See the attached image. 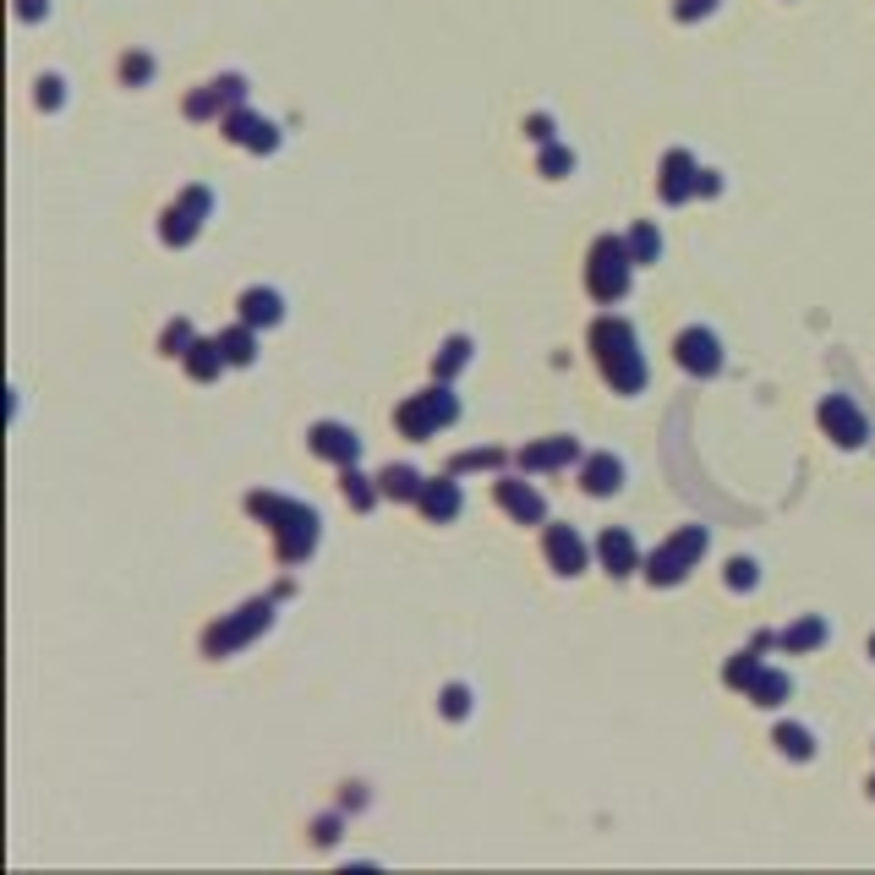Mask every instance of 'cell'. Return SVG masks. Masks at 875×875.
Masks as SVG:
<instances>
[{
  "instance_id": "obj_19",
  "label": "cell",
  "mask_w": 875,
  "mask_h": 875,
  "mask_svg": "<svg viewBox=\"0 0 875 875\" xmlns=\"http://www.w3.org/2000/svg\"><path fill=\"white\" fill-rule=\"evenodd\" d=\"M580 487H586L591 498H608V493L624 487V465H618L613 454H591L586 471H580Z\"/></svg>"
},
{
  "instance_id": "obj_39",
  "label": "cell",
  "mask_w": 875,
  "mask_h": 875,
  "mask_svg": "<svg viewBox=\"0 0 875 875\" xmlns=\"http://www.w3.org/2000/svg\"><path fill=\"white\" fill-rule=\"evenodd\" d=\"M525 132H531L536 143H553V121H547V115H531V121H525Z\"/></svg>"
},
{
  "instance_id": "obj_13",
  "label": "cell",
  "mask_w": 875,
  "mask_h": 875,
  "mask_svg": "<svg viewBox=\"0 0 875 875\" xmlns=\"http://www.w3.org/2000/svg\"><path fill=\"white\" fill-rule=\"evenodd\" d=\"M580 460V443L575 438H542V443H525L515 454L520 471H558V465H575Z\"/></svg>"
},
{
  "instance_id": "obj_40",
  "label": "cell",
  "mask_w": 875,
  "mask_h": 875,
  "mask_svg": "<svg viewBox=\"0 0 875 875\" xmlns=\"http://www.w3.org/2000/svg\"><path fill=\"white\" fill-rule=\"evenodd\" d=\"M334 837H340V821H334V815H323V821H318V843H334Z\"/></svg>"
},
{
  "instance_id": "obj_21",
  "label": "cell",
  "mask_w": 875,
  "mask_h": 875,
  "mask_svg": "<svg viewBox=\"0 0 875 875\" xmlns=\"http://www.w3.org/2000/svg\"><path fill=\"white\" fill-rule=\"evenodd\" d=\"M181 361H186V372H192L197 383H214L219 367H230V361H225V345H219V340H197Z\"/></svg>"
},
{
  "instance_id": "obj_27",
  "label": "cell",
  "mask_w": 875,
  "mask_h": 875,
  "mask_svg": "<svg viewBox=\"0 0 875 875\" xmlns=\"http://www.w3.org/2000/svg\"><path fill=\"white\" fill-rule=\"evenodd\" d=\"M340 493L350 498V509H361V515H367V509H372V504H378V498H383L378 487H367V476H361L356 465H345V476H340Z\"/></svg>"
},
{
  "instance_id": "obj_36",
  "label": "cell",
  "mask_w": 875,
  "mask_h": 875,
  "mask_svg": "<svg viewBox=\"0 0 875 875\" xmlns=\"http://www.w3.org/2000/svg\"><path fill=\"white\" fill-rule=\"evenodd\" d=\"M121 77H126V83H148V77H154V61H148V55H126Z\"/></svg>"
},
{
  "instance_id": "obj_33",
  "label": "cell",
  "mask_w": 875,
  "mask_h": 875,
  "mask_svg": "<svg viewBox=\"0 0 875 875\" xmlns=\"http://www.w3.org/2000/svg\"><path fill=\"white\" fill-rule=\"evenodd\" d=\"M465 711H471V690H465V684H449V690H443V717L460 722Z\"/></svg>"
},
{
  "instance_id": "obj_23",
  "label": "cell",
  "mask_w": 875,
  "mask_h": 875,
  "mask_svg": "<svg viewBox=\"0 0 875 875\" xmlns=\"http://www.w3.org/2000/svg\"><path fill=\"white\" fill-rule=\"evenodd\" d=\"M788 690H793V684H788V673H777V668H761V673H755V679H750V690H744V695H750L755 706H783V700H788Z\"/></svg>"
},
{
  "instance_id": "obj_6",
  "label": "cell",
  "mask_w": 875,
  "mask_h": 875,
  "mask_svg": "<svg viewBox=\"0 0 875 875\" xmlns=\"http://www.w3.org/2000/svg\"><path fill=\"white\" fill-rule=\"evenodd\" d=\"M460 422V400H454L449 389H427V394H411V400L394 411V427H400L405 438H433V433H443V427H454Z\"/></svg>"
},
{
  "instance_id": "obj_3",
  "label": "cell",
  "mask_w": 875,
  "mask_h": 875,
  "mask_svg": "<svg viewBox=\"0 0 875 875\" xmlns=\"http://www.w3.org/2000/svg\"><path fill=\"white\" fill-rule=\"evenodd\" d=\"M268 624H274V597L247 602V608H236L230 618H219V624L203 629V657H214V662L230 657V651H241L247 640H258Z\"/></svg>"
},
{
  "instance_id": "obj_5",
  "label": "cell",
  "mask_w": 875,
  "mask_h": 875,
  "mask_svg": "<svg viewBox=\"0 0 875 875\" xmlns=\"http://www.w3.org/2000/svg\"><path fill=\"white\" fill-rule=\"evenodd\" d=\"M706 542H711L706 525H684V531H673L668 542L646 558V580H651V586H679V580H690V569L700 564Z\"/></svg>"
},
{
  "instance_id": "obj_18",
  "label": "cell",
  "mask_w": 875,
  "mask_h": 875,
  "mask_svg": "<svg viewBox=\"0 0 875 875\" xmlns=\"http://www.w3.org/2000/svg\"><path fill=\"white\" fill-rule=\"evenodd\" d=\"M285 318V301H279V290H241V323H252V329H274V323Z\"/></svg>"
},
{
  "instance_id": "obj_28",
  "label": "cell",
  "mask_w": 875,
  "mask_h": 875,
  "mask_svg": "<svg viewBox=\"0 0 875 875\" xmlns=\"http://www.w3.org/2000/svg\"><path fill=\"white\" fill-rule=\"evenodd\" d=\"M629 258H635V268H646V263H657V258H662V236H657V225H635V230H629Z\"/></svg>"
},
{
  "instance_id": "obj_8",
  "label": "cell",
  "mask_w": 875,
  "mask_h": 875,
  "mask_svg": "<svg viewBox=\"0 0 875 875\" xmlns=\"http://www.w3.org/2000/svg\"><path fill=\"white\" fill-rule=\"evenodd\" d=\"M673 356H679L684 372H695V378H717L722 372V345L711 329H684L679 340H673Z\"/></svg>"
},
{
  "instance_id": "obj_20",
  "label": "cell",
  "mask_w": 875,
  "mask_h": 875,
  "mask_svg": "<svg viewBox=\"0 0 875 875\" xmlns=\"http://www.w3.org/2000/svg\"><path fill=\"white\" fill-rule=\"evenodd\" d=\"M416 504H422V515H427V520H438V525H443V520H454V515H460V504H465V498H460V487H454V482H427Z\"/></svg>"
},
{
  "instance_id": "obj_9",
  "label": "cell",
  "mask_w": 875,
  "mask_h": 875,
  "mask_svg": "<svg viewBox=\"0 0 875 875\" xmlns=\"http://www.w3.org/2000/svg\"><path fill=\"white\" fill-rule=\"evenodd\" d=\"M821 427L843 443V449H859V443L870 438L865 416H859V405L848 400V394H826V400H821Z\"/></svg>"
},
{
  "instance_id": "obj_4",
  "label": "cell",
  "mask_w": 875,
  "mask_h": 875,
  "mask_svg": "<svg viewBox=\"0 0 875 875\" xmlns=\"http://www.w3.org/2000/svg\"><path fill=\"white\" fill-rule=\"evenodd\" d=\"M629 279H635V258H629V241L618 236H597L586 263V290L597 301H624L629 296Z\"/></svg>"
},
{
  "instance_id": "obj_37",
  "label": "cell",
  "mask_w": 875,
  "mask_h": 875,
  "mask_svg": "<svg viewBox=\"0 0 875 875\" xmlns=\"http://www.w3.org/2000/svg\"><path fill=\"white\" fill-rule=\"evenodd\" d=\"M61 77H39V104H44V110H61Z\"/></svg>"
},
{
  "instance_id": "obj_29",
  "label": "cell",
  "mask_w": 875,
  "mask_h": 875,
  "mask_svg": "<svg viewBox=\"0 0 875 875\" xmlns=\"http://www.w3.org/2000/svg\"><path fill=\"white\" fill-rule=\"evenodd\" d=\"M465 361H471V340H465V334H454V340H449V345L438 350L433 372H438V378H454V372H460Z\"/></svg>"
},
{
  "instance_id": "obj_35",
  "label": "cell",
  "mask_w": 875,
  "mask_h": 875,
  "mask_svg": "<svg viewBox=\"0 0 875 875\" xmlns=\"http://www.w3.org/2000/svg\"><path fill=\"white\" fill-rule=\"evenodd\" d=\"M564 170H575V154H569V148H547V154H542V175H553V181H558Z\"/></svg>"
},
{
  "instance_id": "obj_42",
  "label": "cell",
  "mask_w": 875,
  "mask_h": 875,
  "mask_svg": "<svg viewBox=\"0 0 875 875\" xmlns=\"http://www.w3.org/2000/svg\"><path fill=\"white\" fill-rule=\"evenodd\" d=\"M870 657H875V635H870Z\"/></svg>"
},
{
  "instance_id": "obj_17",
  "label": "cell",
  "mask_w": 875,
  "mask_h": 875,
  "mask_svg": "<svg viewBox=\"0 0 875 875\" xmlns=\"http://www.w3.org/2000/svg\"><path fill=\"white\" fill-rule=\"evenodd\" d=\"M498 504H504L520 525H536V520L547 515L542 493H536V487H525V482H515V476H504V482H498Z\"/></svg>"
},
{
  "instance_id": "obj_43",
  "label": "cell",
  "mask_w": 875,
  "mask_h": 875,
  "mask_svg": "<svg viewBox=\"0 0 875 875\" xmlns=\"http://www.w3.org/2000/svg\"><path fill=\"white\" fill-rule=\"evenodd\" d=\"M870 793H875V777H870Z\"/></svg>"
},
{
  "instance_id": "obj_41",
  "label": "cell",
  "mask_w": 875,
  "mask_h": 875,
  "mask_svg": "<svg viewBox=\"0 0 875 875\" xmlns=\"http://www.w3.org/2000/svg\"><path fill=\"white\" fill-rule=\"evenodd\" d=\"M17 11H22V17H28V22H33V17H39V11H50V0H22Z\"/></svg>"
},
{
  "instance_id": "obj_1",
  "label": "cell",
  "mask_w": 875,
  "mask_h": 875,
  "mask_svg": "<svg viewBox=\"0 0 875 875\" xmlns=\"http://www.w3.org/2000/svg\"><path fill=\"white\" fill-rule=\"evenodd\" d=\"M247 509L258 515L279 542V564H307L312 547H318V515L296 498H279V493H252Z\"/></svg>"
},
{
  "instance_id": "obj_7",
  "label": "cell",
  "mask_w": 875,
  "mask_h": 875,
  "mask_svg": "<svg viewBox=\"0 0 875 875\" xmlns=\"http://www.w3.org/2000/svg\"><path fill=\"white\" fill-rule=\"evenodd\" d=\"M208 208H214L208 186H192L181 203L165 208V225H159V236H165L170 247H186V241H197V230H203V214H208Z\"/></svg>"
},
{
  "instance_id": "obj_16",
  "label": "cell",
  "mask_w": 875,
  "mask_h": 875,
  "mask_svg": "<svg viewBox=\"0 0 875 875\" xmlns=\"http://www.w3.org/2000/svg\"><path fill=\"white\" fill-rule=\"evenodd\" d=\"M597 553H602V569H608L613 580H624V575H635V569H640L635 536H629V531H618V525H608V531H602Z\"/></svg>"
},
{
  "instance_id": "obj_2",
  "label": "cell",
  "mask_w": 875,
  "mask_h": 875,
  "mask_svg": "<svg viewBox=\"0 0 875 875\" xmlns=\"http://www.w3.org/2000/svg\"><path fill=\"white\" fill-rule=\"evenodd\" d=\"M591 345H597L602 378H608L618 394H640L646 389V356H640L635 329H629L624 318H597L591 323Z\"/></svg>"
},
{
  "instance_id": "obj_30",
  "label": "cell",
  "mask_w": 875,
  "mask_h": 875,
  "mask_svg": "<svg viewBox=\"0 0 875 875\" xmlns=\"http://www.w3.org/2000/svg\"><path fill=\"white\" fill-rule=\"evenodd\" d=\"M192 345H197V340H192V323H186V318H175L170 329L159 334V350H165V356H186Z\"/></svg>"
},
{
  "instance_id": "obj_11",
  "label": "cell",
  "mask_w": 875,
  "mask_h": 875,
  "mask_svg": "<svg viewBox=\"0 0 875 875\" xmlns=\"http://www.w3.org/2000/svg\"><path fill=\"white\" fill-rule=\"evenodd\" d=\"M307 443H312V454L334 460L340 471L361 460V438H356V427H345V422H318V427L307 433Z\"/></svg>"
},
{
  "instance_id": "obj_26",
  "label": "cell",
  "mask_w": 875,
  "mask_h": 875,
  "mask_svg": "<svg viewBox=\"0 0 875 875\" xmlns=\"http://www.w3.org/2000/svg\"><path fill=\"white\" fill-rule=\"evenodd\" d=\"M772 744L788 755V761H810L815 755V739H810V728H799V722H783V728L772 733Z\"/></svg>"
},
{
  "instance_id": "obj_34",
  "label": "cell",
  "mask_w": 875,
  "mask_h": 875,
  "mask_svg": "<svg viewBox=\"0 0 875 875\" xmlns=\"http://www.w3.org/2000/svg\"><path fill=\"white\" fill-rule=\"evenodd\" d=\"M755 580H761V575H755L750 558H733V564H728V586L733 591H755Z\"/></svg>"
},
{
  "instance_id": "obj_22",
  "label": "cell",
  "mask_w": 875,
  "mask_h": 875,
  "mask_svg": "<svg viewBox=\"0 0 875 875\" xmlns=\"http://www.w3.org/2000/svg\"><path fill=\"white\" fill-rule=\"evenodd\" d=\"M422 471H411V465H389V471H378V493L383 498H400V504H405V498H422Z\"/></svg>"
},
{
  "instance_id": "obj_24",
  "label": "cell",
  "mask_w": 875,
  "mask_h": 875,
  "mask_svg": "<svg viewBox=\"0 0 875 875\" xmlns=\"http://www.w3.org/2000/svg\"><path fill=\"white\" fill-rule=\"evenodd\" d=\"M219 345H225V361H230V367H252V361H258V334H252V323H241V329H225V334H219Z\"/></svg>"
},
{
  "instance_id": "obj_31",
  "label": "cell",
  "mask_w": 875,
  "mask_h": 875,
  "mask_svg": "<svg viewBox=\"0 0 875 875\" xmlns=\"http://www.w3.org/2000/svg\"><path fill=\"white\" fill-rule=\"evenodd\" d=\"M755 673H761V662H755V651H739V657L728 662V673H722V679H728L733 690H750V679H755Z\"/></svg>"
},
{
  "instance_id": "obj_25",
  "label": "cell",
  "mask_w": 875,
  "mask_h": 875,
  "mask_svg": "<svg viewBox=\"0 0 875 875\" xmlns=\"http://www.w3.org/2000/svg\"><path fill=\"white\" fill-rule=\"evenodd\" d=\"M821 640H826V618H799L793 629L777 635V646H783V651H815Z\"/></svg>"
},
{
  "instance_id": "obj_15",
  "label": "cell",
  "mask_w": 875,
  "mask_h": 875,
  "mask_svg": "<svg viewBox=\"0 0 875 875\" xmlns=\"http://www.w3.org/2000/svg\"><path fill=\"white\" fill-rule=\"evenodd\" d=\"M547 564L558 569V575H580L586 569V542H580L569 525H547Z\"/></svg>"
},
{
  "instance_id": "obj_14",
  "label": "cell",
  "mask_w": 875,
  "mask_h": 875,
  "mask_svg": "<svg viewBox=\"0 0 875 875\" xmlns=\"http://www.w3.org/2000/svg\"><path fill=\"white\" fill-rule=\"evenodd\" d=\"M695 192H700V170H695V159L684 154V148H673V154L662 159V197H668V203H690Z\"/></svg>"
},
{
  "instance_id": "obj_10",
  "label": "cell",
  "mask_w": 875,
  "mask_h": 875,
  "mask_svg": "<svg viewBox=\"0 0 875 875\" xmlns=\"http://www.w3.org/2000/svg\"><path fill=\"white\" fill-rule=\"evenodd\" d=\"M219 132H225L230 143L252 148V154H274V148H279L274 121H263V115H252V110H230L225 121H219Z\"/></svg>"
},
{
  "instance_id": "obj_12",
  "label": "cell",
  "mask_w": 875,
  "mask_h": 875,
  "mask_svg": "<svg viewBox=\"0 0 875 875\" xmlns=\"http://www.w3.org/2000/svg\"><path fill=\"white\" fill-rule=\"evenodd\" d=\"M241 99H247V83H241V77H219V83H203V93L186 99V115H192V121H208V115H225L230 104H241Z\"/></svg>"
},
{
  "instance_id": "obj_32",
  "label": "cell",
  "mask_w": 875,
  "mask_h": 875,
  "mask_svg": "<svg viewBox=\"0 0 875 875\" xmlns=\"http://www.w3.org/2000/svg\"><path fill=\"white\" fill-rule=\"evenodd\" d=\"M493 465H504V449H465L454 471H493Z\"/></svg>"
},
{
  "instance_id": "obj_38",
  "label": "cell",
  "mask_w": 875,
  "mask_h": 875,
  "mask_svg": "<svg viewBox=\"0 0 875 875\" xmlns=\"http://www.w3.org/2000/svg\"><path fill=\"white\" fill-rule=\"evenodd\" d=\"M711 6H717V0H679V6H673V17H679V22H695V17H706Z\"/></svg>"
}]
</instances>
